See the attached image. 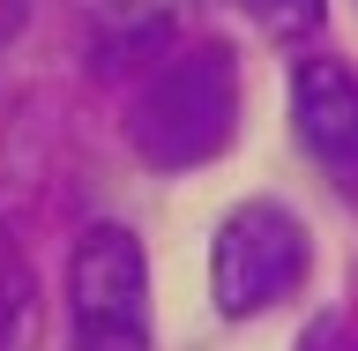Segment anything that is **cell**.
I'll list each match as a JSON object with an SVG mask.
<instances>
[{
	"instance_id": "6da1fadb",
	"label": "cell",
	"mask_w": 358,
	"mask_h": 351,
	"mask_svg": "<svg viewBox=\"0 0 358 351\" xmlns=\"http://www.w3.org/2000/svg\"><path fill=\"white\" fill-rule=\"evenodd\" d=\"M231 128H239V75L224 45H194V53L172 45L127 105V142L142 150V165L164 172L209 165L231 142Z\"/></svg>"
},
{
	"instance_id": "7a4b0ae2",
	"label": "cell",
	"mask_w": 358,
	"mask_h": 351,
	"mask_svg": "<svg viewBox=\"0 0 358 351\" xmlns=\"http://www.w3.org/2000/svg\"><path fill=\"white\" fill-rule=\"evenodd\" d=\"M75 351H150V254L127 224H90L67 262Z\"/></svg>"
},
{
	"instance_id": "3957f363",
	"label": "cell",
	"mask_w": 358,
	"mask_h": 351,
	"mask_svg": "<svg viewBox=\"0 0 358 351\" xmlns=\"http://www.w3.org/2000/svg\"><path fill=\"white\" fill-rule=\"evenodd\" d=\"M209 284H217V314H231V322L268 314L276 299L306 284V224L284 202L231 209L217 224V247H209Z\"/></svg>"
},
{
	"instance_id": "277c9868",
	"label": "cell",
	"mask_w": 358,
	"mask_h": 351,
	"mask_svg": "<svg viewBox=\"0 0 358 351\" xmlns=\"http://www.w3.org/2000/svg\"><path fill=\"white\" fill-rule=\"evenodd\" d=\"M291 128L306 142V157H321L336 179L358 172V75L329 53L291 67Z\"/></svg>"
},
{
	"instance_id": "5b68a950",
	"label": "cell",
	"mask_w": 358,
	"mask_h": 351,
	"mask_svg": "<svg viewBox=\"0 0 358 351\" xmlns=\"http://www.w3.org/2000/svg\"><path fill=\"white\" fill-rule=\"evenodd\" d=\"M187 0H90V53L97 67H150L172 53Z\"/></svg>"
},
{
	"instance_id": "8992f818",
	"label": "cell",
	"mask_w": 358,
	"mask_h": 351,
	"mask_svg": "<svg viewBox=\"0 0 358 351\" xmlns=\"http://www.w3.org/2000/svg\"><path fill=\"white\" fill-rule=\"evenodd\" d=\"M239 8L262 22L268 38H313L321 15H329V0H239Z\"/></svg>"
},
{
	"instance_id": "52a82bcc",
	"label": "cell",
	"mask_w": 358,
	"mask_h": 351,
	"mask_svg": "<svg viewBox=\"0 0 358 351\" xmlns=\"http://www.w3.org/2000/svg\"><path fill=\"white\" fill-rule=\"evenodd\" d=\"M22 22H30V0H0V45H8V38H15V30H22Z\"/></svg>"
},
{
	"instance_id": "ba28073f",
	"label": "cell",
	"mask_w": 358,
	"mask_h": 351,
	"mask_svg": "<svg viewBox=\"0 0 358 351\" xmlns=\"http://www.w3.org/2000/svg\"><path fill=\"white\" fill-rule=\"evenodd\" d=\"M336 336H343V329H336V322H321L313 336H299V351H336Z\"/></svg>"
}]
</instances>
